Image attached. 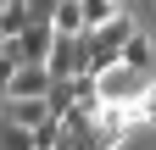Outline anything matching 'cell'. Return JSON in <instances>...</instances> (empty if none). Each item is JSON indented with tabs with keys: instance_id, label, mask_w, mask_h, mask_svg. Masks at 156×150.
I'll list each match as a JSON object with an SVG mask.
<instances>
[{
	"instance_id": "cell-1",
	"label": "cell",
	"mask_w": 156,
	"mask_h": 150,
	"mask_svg": "<svg viewBox=\"0 0 156 150\" xmlns=\"http://www.w3.org/2000/svg\"><path fill=\"white\" fill-rule=\"evenodd\" d=\"M56 78H78V72H89V50H84V33H56V50L45 61Z\"/></svg>"
},
{
	"instance_id": "cell-4",
	"label": "cell",
	"mask_w": 156,
	"mask_h": 150,
	"mask_svg": "<svg viewBox=\"0 0 156 150\" xmlns=\"http://www.w3.org/2000/svg\"><path fill=\"white\" fill-rule=\"evenodd\" d=\"M123 61H128V67H140V72H151V67H156V39H151L145 28L123 45Z\"/></svg>"
},
{
	"instance_id": "cell-10",
	"label": "cell",
	"mask_w": 156,
	"mask_h": 150,
	"mask_svg": "<svg viewBox=\"0 0 156 150\" xmlns=\"http://www.w3.org/2000/svg\"><path fill=\"white\" fill-rule=\"evenodd\" d=\"M128 6H134V0H123V11H128Z\"/></svg>"
},
{
	"instance_id": "cell-7",
	"label": "cell",
	"mask_w": 156,
	"mask_h": 150,
	"mask_svg": "<svg viewBox=\"0 0 156 150\" xmlns=\"http://www.w3.org/2000/svg\"><path fill=\"white\" fill-rule=\"evenodd\" d=\"M145 128H156V84L145 89Z\"/></svg>"
},
{
	"instance_id": "cell-3",
	"label": "cell",
	"mask_w": 156,
	"mask_h": 150,
	"mask_svg": "<svg viewBox=\"0 0 156 150\" xmlns=\"http://www.w3.org/2000/svg\"><path fill=\"white\" fill-rule=\"evenodd\" d=\"M34 22H39V17H34V0H0V33H6V39L28 33Z\"/></svg>"
},
{
	"instance_id": "cell-9",
	"label": "cell",
	"mask_w": 156,
	"mask_h": 150,
	"mask_svg": "<svg viewBox=\"0 0 156 150\" xmlns=\"http://www.w3.org/2000/svg\"><path fill=\"white\" fill-rule=\"evenodd\" d=\"M6 50H11V39H6V33H0V61H6Z\"/></svg>"
},
{
	"instance_id": "cell-2",
	"label": "cell",
	"mask_w": 156,
	"mask_h": 150,
	"mask_svg": "<svg viewBox=\"0 0 156 150\" xmlns=\"http://www.w3.org/2000/svg\"><path fill=\"white\" fill-rule=\"evenodd\" d=\"M17 45H23L28 61H50V50H56V22H45V17H39L28 33H17Z\"/></svg>"
},
{
	"instance_id": "cell-8",
	"label": "cell",
	"mask_w": 156,
	"mask_h": 150,
	"mask_svg": "<svg viewBox=\"0 0 156 150\" xmlns=\"http://www.w3.org/2000/svg\"><path fill=\"white\" fill-rule=\"evenodd\" d=\"M56 6H62V0H34V17H45V22H50V17H56Z\"/></svg>"
},
{
	"instance_id": "cell-5",
	"label": "cell",
	"mask_w": 156,
	"mask_h": 150,
	"mask_svg": "<svg viewBox=\"0 0 156 150\" xmlns=\"http://www.w3.org/2000/svg\"><path fill=\"white\" fill-rule=\"evenodd\" d=\"M50 22H56V33H84V28H89V17H84V0H62Z\"/></svg>"
},
{
	"instance_id": "cell-6",
	"label": "cell",
	"mask_w": 156,
	"mask_h": 150,
	"mask_svg": "<svg viewBox=\"0 0 156 150\" xmlns=\"http://www.w3.org/2000/svg\"><path fill=\"white\" fill-rule=\"evenodd\" d=\"M0 150H39V134H34V128L6 122V128H0Z\"/></svg>"
}]
</instances>
